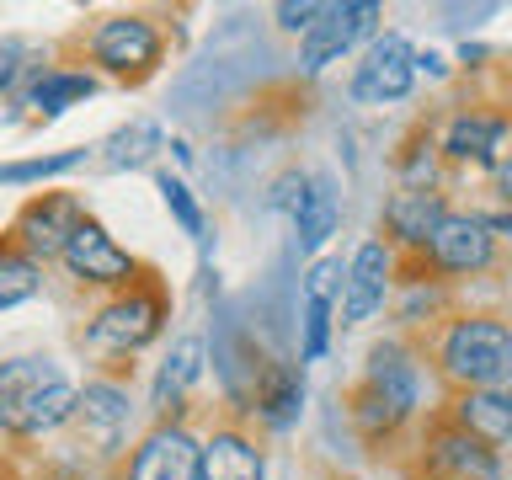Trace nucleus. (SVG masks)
I'll use <instances>...</instances> for the list:
<instances>
[{
    "label": "nucleus",
    "mask_w": 512,
    "mask_h": 480,
    "mask_svg": "<svg viewBox=\"0 0 512 480\" xmlns=\"http://www.w3.org/2000/svg\"><path fill=\"white\" fill-rule=\"evenodd\" d=\"M438 374L454 390H496L512 384V320L502 315H443L432 336Z\"/></svg>",
    "instance_id": "f257e3e1"
},
{
    "label": "nucleus",
    "mask_w": 512,
    "mask_h": 480,
    "mask_svg": "<svg viewBox=\"0 0 512 480\" xmlns=\"http://www.w3.org/2000/svg\"><path fill=\"white\" fill-rule=\"evenodd\" d=\"M166 320H171L166 288L155 278H139L134 288H123V294H112L107 304L91 310L86 342H91V352H102V358H134V352H144L150 342H160Z\"/></svg>",
    "instance_id": "f03ea898"
},
{
    "label": "nucleus",
    "mask_w": 512,
    "mask_h": 480,
    "mask_svg": "<svg viewBox=\"0 0 512 480\" xmlns=\"http://www.w3.org/2000/svg\"><path fill=\"white\" fill-rule=\"evenodd\" d=\"M86 54L112 80H144L166 59V32L150 11H112L86 32Z\"/></svg>",
    "instance_id": "7ed1b4c3"
},
{
    "label": "nucleus",
    "mask_w": 512,
    "mask_h": 480,
    "mask_svg": "<svg viewBox=\"0 0 512 480\" xmlns=\"http://www.w3.org/2000/svg\"><path fill=\"white\" fill-rule=\"evenodd\" d=\"M59 267L70 272L80 288H107V294H123V288H134V283L144 278L139 256L128 251L102 219H86V224L70 235V246H64V256H59Z\"/></svg>",
    "instance_id": "20e7f679"
},
{
    "label": "nucleus",
    "mask_w": 512,
    "mask_h": 480,
    "mask_svg": "<svg viewBox=\"0 0 512 480\" xmlns=\"http://www.w3.org/2000/svg\"><path fill=\"white\" fill-rule=\"evenodd\" d=\"M86 219L91 214H86V203H80L75 192H32V198L16 208L6 240H11V246H22L38 267H48V262H59V256H64L70 235Z\"/></svg>",
    "instance_id": "39448f33"
},
{
    "label": "nucleus",
    "mask_w": 512,
    "mask_h": 480,
    "mask_svg": "<svg viewBox=\"0 0 512 480\" xmlns=\"http://www.w3.org/2000/svg\"><path fill=\"white\" fill-rule=\"evenodd\" d=\"M379 16L384 11L374 6V0H336V6H326V16L299 38V70L320 75L326 64L352 54L358 43H374L379 38Z\"/></svg>",
    "instance_id": "423d86ee"
},
{
    "label": "nucleus",
    "mask_w": 512,
    "mask_h": 480,
    "mask_svg": "<svg viewBox=\"0 0 512 480\" xmlns=\"http://www.w3.org/2000/svg\"><path fill=\"white\" fill-rule=\"evenodd\" d=\"M198 459H203V438L182 416L176 422H150L144 438L128 448L123 480H198Z\"/></svg>",
    "instance_id": "0eeeda50"
},
{
    "label": "nucleus",
    "mask_w": 512,
    "mask_h": 480,
    "mask_svg": "<svg viewBox=\"0 0 512 480\" xmlns=\"http://www.w3.org/2000/svg\"><path fill=\"white\" fill-rule=\"evenodd\" d=\"M411 86H416V48L400 32H379L363 48V59L352 64V96L363 107H395L411 96Z\"/></svg>",
    "instance_id": "6e6552de"
},
{
    "label": "nucleus",
    "mask_w": 512,
    "mask_h": 480,
    "mask_svg": "<svg viewBox=\"0 0 512 480\" xmlns=\"http://www.w3.org/2000/svg\"><path fill=\"white\" fill-rule=\"evenodd\" d=\"M358 384L395 416L400 427L416 422V411H422V363H416V352L406 342H395V336L368 347V363H363Z\"/></svg>",
    "instance_id": "1a4fd4ad"
},
{
    "label": "nucleus",
    "mask_w": 512,
    "mask_h": 480,
    "mask_svg": "<svg viewBox=\"0 0 512 480\" xmlns=\"http://www.w3.org/2000/svg\"><path fill=\"white\" fill-rule=\"evenodd\" d=\"M422 262H427V272H443V278H475V272H486L496 262V230L486 224V214L448 208L438 235L427 240Z\"/></svg>",
    "instance_id": "9d476101"
},
{
    "label": "nucleus",
    "mask_w": 512,
    "mask_h": 480,
    "mask_svg": "<svg viewBox=\"0 0 512 480\" xmlns=\"http://www.w3.org/2000/svg\"><path fill=\"white\" fill-rule=\"evenodd\" d=\"M507 139H512V112L507 107H459L448 118L438 150L448 166H491L507 155Z\"/></svg>",
    "instance_id": "9b49d317"
},
{
    "label": "nucleus",
    "mask_w": 512,
    "mask_h": 480,
    "mask_svg": "<svg viewBox=\"0 0 512 480\" xmlns=\"http://www.w3.org/2000/svg\"><path fill=\"white\" fill-rule=\"evenodd\" d=\"M390 288H395V246L390 240H363V246L352 251V262H347L342 304H336L342 326H363L374 310H384Z\"/></svg>",
    "instance_id": "f8f14e48"
},
{
    "label": "nucleus",
    "mask_w": 512,
    "mask_h": 480,
    "mask_svg": "<svg viewBox=\"0 0 512 480\" xmlns=\"http://www.w3.org/2000/svg\"><path fill=\"white\" fill-rule=\"evenodd\" d=\"M422 464H427V475H448V480H502V454L470 438L464 427H454L448 416L427 432Z\"/></svg>",
    "instance_id": "ddd939ff"
},
{
    "label": "nucleus",
    "mask_w": 512,
    "mask_h": 480,
    "mask_svg": "<svg viewBox=\"0 0 512 480\" xmlns=\"http://www.w3.org/2000/svg\"><path fill=\"white\" fill-rule=\"evenodd\" d=\"M128 416H134V395H128L123 379H107L96 374L80 384V406H75V422L86 432V443L96 454H112V448H123L128 438Z\"/></svg>",
    "instance_id": "4468645a"
},
{
    "label": "nucleus",
    "mask_w": 512,
    "mask_h": 480,
    "mask_svg": "<svg viewBox=\"0 0 512 480\" xmlns=\"http://www.w3.org/2000/svg\"><path fill=\"white\" fill-rule=\"evenodd\" d=\"M443 219H448V198L438 187H400V192H390V203H384V230H390L384 240L395 246V256L400 251L422 256Z\"/></svg>",
    "instance_id": "2eb2a0df"
},
{
    "label": "nucleus",
    "mask_w": 512,
    "mask_h": 480,
    "mask_svg": "<svg viewBox=\"0 0 512 480\" xmlns=\"http://www.w3.org/2000/svg\"><path fill=\"white\" fill-rule=\"evenodd\" d=\"M64 368L48 358V352H22V358L0 363V438H16L22 432V416L32 411L48 384H54Z\"/></svg>",
    "instance_id": "dca6fc26"
},
{
    "label": "nucleus",
    "mask_w": 512,
    "mask_h": 480,
    "mask_svg": "<svg viewBox=\"0 0 512 480\" xmlns=\"http://www.w3.org/2000/svg\"><path fill=\"white\" fill-rule=\"evenodd\" d=\"M448 422L502 454V448L512 443V384H496V390H454V400H448Z\"/></svg>",
    "instance_id": "f3484780"
},
{
    "label": "nucleus",
    "mask_w": 512,
    "mask_h": 480,
    "mask_svg": "<svg viewBox=\"0 0 512 480\" xmlns=\"http://www.w3.org/2000/svg\"><path fill=\"white\" fill-rule=\"evenodd\" d=\"M203 358H208L203 336H176V342H171L166 363L155 368V384H150V411H155V422H176V411L187 406L192 384L203 379Z\"/></svg>",
    "instance_id": "a211bd4d"
},
{
    "label": "nucleus",
    "mask_w": 512,
    "mask_h": 480,
    "mask_svg": "<svg viewBox=\"0 0 512 480\" xmlns=\"http://www.w3.org/2000/svg\"><path fill=\"white\" fill-rule=\"evenodd\" d=\"M198 480H267V454L246 427H214L203 432Z\"/></svg>",
    "instance_id": "6ab92c4d"
},
{
    "label": "nucleus",
    "mask_w": 512,
    "mask_h": 480,
    "mask_svg": "<svg viewBox=\"0 0 512 480\" xmlns=\"http://www.w3.org/2000/svg\"><path fill=\"white\" fill-rule=\"evenodd\" d=\"M251 411H256V422H262L267 432L299 427V416H304V368L267 363L262 379H256V390H251Z\"/></svg>",
    "instance_id": "aec40b11"
},
{
    "label": "nucleus",
    "mask_w": 512,
    "mask_h": 480,
    "mask_svg": "<svg viewBox=\"0 0 512 480\" xmlns=\"http://www.w3.org/2000/svg\"><path fill=\"white\" fill-rule=\"evenodd\" d=\"M86 96H96V75L80 64H48V70L27 86L22 107H32V118H59V112L80 107Z\"/></svg>",
    "instance_id": "412c9836"
},
{
    "label": "nucleus",
    "mask_w": 512,
    "mask_h": 480,
    "mask_svg": "<svg viewBox=\"0 0 512 480\" xmlns=\"http://www.w3.org/2000/svg\"><path fill=\"white\" fill-rule=\"evenodd\" d=\"M288 219H294V251L299 256H315L336 235L342 208H336V192H331L326 176H310V187H304V198H299V208Z\"/></svg>",
    "instance_id": "4be33fe9"
},
{
    "label": "nucleus",
    "mask_w": 512,
    "mask_h": 480,
    "mask_svg": "<svg viewBox=\"0 0 512 480\" xmlns=\"http://www.w3.org/2000/svg\"><path fill=\"white\" fill-rule=\"evenodd\" d=\"M75 406H80V384H75L70 374H59L38 400H32V411L22 416V432H16V443H38V438H48V432L70 427V422H75Z\"/></svg>",
    "instance_id": "5701e85b"
},
{
    "label": "nucleus",
    "mask_w": 512,
    "mask_h": 480,
    "mask_svg": "<svg viewBox=\"0 0 512 480\" xmlns=\"http://www.w3.org/2000/svg\"><path fill=\"white\" fill-rule=\"evenodd\" d=\"M155 150H166V134H160V123L134 118L128 128H118V134L102 144V166H107V171H134V166H150Z\"/></svg>",
    "instance_id": "b1692460"
},
{
    "label": "nucleus",
    "mask_w": 512,
    "mask_h": 480,
    "mask_svg": "<svg viewBox=\"0 0 512 480\" xmlns=\"http://www.w3.org/2000/svg\"><path fill=\"white\" fill-rule=\"evenodd\" d=\"M38 288H43V267L0 235V310H16V304L38 299Z\"/></svg>",
    "instance_id": "393cba45"
},
{
    "label": "nucleus",
    "mask_w": 512,
    "mask_h": 480,
    "mask_svg": "<svg viewBox=\"0 0 512 480\" xmlns=\"http://www.w3.org/2000/svg\"><path fill=\"white\" fill-rule=\"evenodd\" d=\"M86 166V150H54V155H27V160H0V187H32V182H59Z\"/></svg>",
    "instance_id": "a878e982"
},
{
    "label": "nucleus",
    "mask_w": 512,
    "mask_h": 480,
    "mask_svg": "<svg viewBox=\"0 0 512 480\" xmlns=\"http://www.w3.org/2000/svg\"><path fill=\"white\" fill-rule=\"evenodd\" d=\"M43 70H48V64H43V48L38 43L16 38V32H11V38H0V96H16V102H22L27 86Z\"/></svg>",
    "instance_id": "bb28decb"
},
{
    "label": "nucleus",
    "mask_w": 512,
    "mask_h": 480,
    "mask_svg": "<svg viewBox=\"0 0 512 480\" xmlns=\"http://www.w3.org/2000/svg\"><path fill=\"white\" fill-rule=\"evenodd\" d=\"M155 187H160V198H166V214L182 224V235L203 246V240H208V214H203V203L192 198V187L176 171H155Z\"/></svg>",
    "instance_id": "cd10ccee"
},
{
    "label": "nucleus",
    "mask_w": 512,
    "mask_h": 480,
    "mask_svg": "<svg viewBox=\"0 0 512 480\" xmlns=\"http://www.w3.org/2000/svg\"><path fill=\"white\" fill-rule=\"evenodd\" d=\"M331 331H336V304L331 299H304V331H299V368L320 363L331 352Z\"/></svg>",
    "instance_id": "c85d7f7f"
},
{
    "label": "nucleus",
    "mask_w": 512,
    "mask_h": 480,
    "mask_svg": "<svg viewBox=\"0 0 512 480\" xmlns=\"http://www.w3.org/2000/svg\"><path fill=\"white\" fill-rule=\"evenodd\" d=\"M438 278H432V272H427V278H411L406 283V299H400V310H395V320H400V326H427V320H443L438 315Z\"/></svg>",
    "instance_id": "c756f323"
},
{
    "label": "nucleus",
    "mask_w": 512,
    "mask_h": 480,
    "mask_svg": "<svg viewBox=\"0 0 512 480\" xmlns=\"http://www.w3.org/2000/svg\"><path fill=\"white\" fill-rule=\"evenodd\" d=\"M438 160L443 150L432 139H416L411 155L400 160V187H438Z\"/></svg>",
    "instance_id": "7c9ffc66"
},
{
    "label": "nucleus",
    "mask_w": 512,
    "mask_h": 480,
    "mask_svg": "<svg viewBox=\"0 0 512 480\" xmlns=\"http://www.w3.org/2000/svg\"><path fill=\"white\" fill-rule=\"evenodd\" d=\"M272 16H278L283 32H299V38H304V32H310L320 16H326V6H320V0H283V6L272 11Z\"/></svg>",
    "instance_id": "2f4dec72"
},
{
    "label": "nucleus",
    "mask_w": 512,
    "mask_h": 480,
    "mask_svg": "<svg viewBox=\"0 0 512 480\" xmlns=\"http://www.w3.org/2000/svg\"><path fill=\"white\" fill-rule=\"evenodd\" d=\"M304 187H310V176H304V171L278 176V182H272V192H267V208H278V214H294L299 198H304Z\"/></svg>",
    "instance_id": "473e14b6"
},
{
    "label": "nucleus",
    "mask_w": 512,
    "mask_h": 480,
    "mask_svg": "<svg viewBox=\"0 0 512 480\" xmlns=\"http://www.w3.org/2000/svg\"><path fill=\"white\" fill-rule=\"evenodd\" d=\"M496 198H502L507 208H512V150L496 160Z\"/></svg>",
    "instance_id": "72a5a7b5"
},
{
    "label": "nucleus",
    "mask_w": 512,
    "mask_h": 480,
    "mask_svg": "<svg viewBox=\"0 0 512 480\" xmlns=\"http://www.w3.org/2000/svg\"><path fill=\"white\" fill-rule=\"evenodd\" d=\"M422 480H448V475H422Z\"/></svg>",
    "instance_id": "f704fd0d"
},
{
    "label": "nucleus",
    "mask_w": 512,
    "mask_h": 480,
    "mask_svg": "<svg viewBox=\"0 0 512 480\" xmlns=\"http://www.w3.org/2000/svg\"><path fill=\"white\" fill-rule=\"evenodd\" d=\"M48 480H59V475H48Z\"/></svg>",
    "instance_id": "c9c22d12"
}]
</instances>
